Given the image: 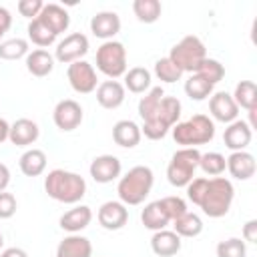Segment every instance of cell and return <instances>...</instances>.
Returning <instances> with one entry per match:
<instances>
[{
  "label": "cell",
  "mask_w": 257,
  "mask_h": 257,
  "mask_svg": "<svg viewBox=\"0 0 257 257\" xmlns=\"http://www.w3.org/2000/svg\"><path fill=\"white\" fill-rule=\"evenodd\" d=\"M46 153L40 151V149H28L22 153L20 161H18V167L22 171V175L26 177H40L44 171H46Z\"/></svg>",
  "instance_id": "obj_27"
},
{
  "label": "cell",
  "mask_w": 257,
  "mask_h": 257,
  "mask_svg": "<svg viewBox=\"0 0 257 257\" xmlns=\"http://www.w3.org/2000/svg\"><path fill=\"white\" fill-rule=\"evenodd\" d=\"M82 118H84V110H82L80 102H76L74 98L58 100L52 110V120H54L56 128L62 133H70V131L78 128Z\"/></svg>",
  "instance_id": "obj_11"
},
{
  "label": "cell",
  "mask_w": 257,
  "mask_h": 257,
  "mask_svg": "<svg viewBox=\"0 0 257 257\" xmlns=\"http://www.w3.org/2000/svg\"><path fill=\"white\" fill-rule=\"evenodd\" d=\"M181 118V100L175 96H163L151 118L143 120L141 135L149 141H161Z\"/></svg>",
  "instance_id": "obj_4"
},
{
  "label": "cell",
  "mask_w": 257,
  "mask_h": 257,
  "mask_svg": "<svg viewBox=\"0 0 257 257\" xmlns=\"http://www.w3.org/2000/svg\"><path fill=\"white\" fill-rule=\"evenodd\" d=\"M155 76L161 80V82H167V84H173L177 80H181L183 72L177 68V64L169 58V56H163L155 62Z\"/></svg>",
  "instance_id": "obj_38"
},
{
  "label": "cell",
  "mask_w": 257,
  "mask_h": 257,
  "mask_svg": "<svg viewBox=\"0 0 257 257\" xmlns=\"http://www.w3.org/2000/svg\"><path fill=\"white\" fill-rule=\"evenodd\" d=\"M96 219H98V225L102 229H106V231H118L128 221V209L120 201H106V203L100 205V209L96 213Z\"/></svg>",
  "instance_id": "obj_13"
},
{
  "label": "cell",
  "mask_w": 257,
  "mask_h": 257,
  "mask_svg": "<svg viewBox=\"0 0 257 257\" xmlns=\"http://www.w3.org/2000/svg\"><path fill=\"white\" fill-rule=\"evenodd\" d=\"M92 221V211L88 205H74L72 209H68L60 219L58 225L62 231H66L68 235L72 233H80L82 229H86Z\"/></svg>",
  "instance_id": "obj_20"
},
{
  "label": "cell",
  "mask_w": 257,
  "mask_h": 257,
  "mask_svg": "<svg viewBox=\"0 0 257 257\" xmlns=\"http://www.w3.org/2000/svg\"><path fill=\"white\" fill-rule=\"evenodd\" d=\"M217 257H247V243L239 237H229L217 243Z\"/></svg>",
  "instance_id": "obj_39"
},
{
  "label": "cell",
  "mask_w": 257,
  "mask_h": 257,
  "mask_svg": "<svg viewBox=\"0 0 257 257\" xmlns=\"http://www.w3.org/2000/svg\"><path fill=\"white\" fill-rule=\"evenodd\" d=\"M38 18H40V22H42L50 32H54L56 36L62 34V32H66L68 26H70L68 10H66L64 6H60V4H54V2L44 4V8H42V12L38 14Z\"/></svg>",
  "instance_id": "obj_18"
},
{
  "label": "cell",
  "mask_w": 257,
  "mask_h": 257,
  "mask_svg": "<svg viewBox=\"0 0 257 257\" xmlns=\"http://www.w3.org/2000/svg\"><path fill=\"white\" fill-rule=\"evenodd\" d=\"M88 173L96 183L106 185V183H112V181L120 179L122 165H120V159L114 157V155H98V157L92 159V163L88 167Z\"/></svg>",
  "instance_id": "obj_12"
},
{
  "label": "cell",
  "mask_w": 257,
  "mask_h": 257,
  "mask_svg": "<svg viewBox=\"0 0 257 257\" xmlns=\"http://www.w3.org/2000/svg\"><path fill=\"white\" fill-rule=\"evenodd\" d=\"M161 203H163V207H165V211H167V215H169L171 223L189 211V209H187V203H185V199H181V197H177V195H169V197H163V199H161Z\"/></svg>",
  "instance_id": "obj_40"
},
{
  "label": "cell",
  "mask_w": 257,
  "mask_h": 257,
  "mask_svg": "<svg viewBox=\"0 0 257 257\" xmlns=\"http://www.w3.org/2000/svg\"><path fill=\"white\" fill-rule=\"evenodd\" d=\"M8 185H10V169L4 163H0V193L6 191Z\"/></svg>",
  "instance_id": "obj_45"
},
{
  "label": "cell",
  "mask_w": 257,
  "mask_h": 257,
  "mask_svg": "<svg viewBox=\"0 0 257 257\" xmlns=\"http://www.w3.org/2000/svg\"><path fill=\"white\" fill-rule=\"evenodd\" d=\"M26 32H28V40H30L32 44H36L38 48H46V46L54 44V40H56V34L50 32V30L40 22V18L30 20Z\"/></svg>",
  "instance_id": "obj_33"
},
{
  "label": "cell",
  "mask_w": 257,
  "mask_h": 257,
  "mask_svg": "<svg viewBox=\"0 0 257 257\" xmlns=\"http://www.w3.org/2000/svg\"><path fill=\"white\" fill-rule=\"evenodd\" d=\"M141 126L131 120V118H122V120H116L114 126H112V141L114 145L122 147V149H133L141 143Z\"/></svg>",
  "instance_id": "obj_24"
},
{
  "label": "cell",
  "mask_w": 257,
  "mask_h": 257,
  "mask_svg": "<svg viewBox=\"0 0 257 257\" xmlns=\"http://www.w3.org/2000/svg\"><path fill=\"white\" fill-rule=\"evenodd\" d=\"M233 100L239 108H245V110H251L257 106V86L253 80H241L237 82L235 90H233Z\"/></svg>",
  "instance_id": "obj_30"
},
{
  "label": "cell",
  "mask_w": 257,
  "mask_h": 257,
  "mask_svg": "<svg viewBox=\"0 0 257 257\" xmlns=\"http://www.w3.org/2000/svg\"><path fill=\"white\" fill-rule=\"evenodd\" d=\"M124 96H126V90L118 80L108 78V80H102L96 86V102L106 110L118 108L124 102Z\"/></svg>",
  "instance_id": "obj_19"
},
{
  "label": "cell",
  "mask_w": 257,
  "mask_h": 257,
  "mask_svg": "<svg viewBox=\"0 0 257 257\" xmlns=\"http://www.w3.org/2000/svg\"><path fill=\"white\" fill-rule=\"evenodd\" d=\"M141 223L145 225V229H151L153 233L161 231V229H167L171 219H169L161 199L159 201H151V203L145 205V209L141 211Z\"/></svg>",
  "instance_id": "obj_25"
},
{
  "label": "cell",
  "mask_w": 257,
  "mask_h": 257,
  "mask_svg": "<svg viewBox=\"0 0 257 257\" xmlns=\"http://www.w3.org/2000/svg\"><path fill=\"white\" fill-rule=\"evenodd\" d=\"M251 139H253L251 126L247 124V120H239V118L233 120V122H229L227 128H225V133H223V143H225V147L231 153L245 151L249 147Z\"/></svg>",
  "instance_id": "obj_16"
},
{
  "label": "cell",
  "mask_w": 257,
  "mask_h": 257,
  "mask_svg": "<svg viewBox=\"0 0 257 257\" xmlns=\"http://www.w3.org/2000/svg\"><path fill=\"white\" fill-rule=\"evenodd\" d=\"M88 38L82 32H72L68 36H64L56 48H54V60L62 62V64H72L76 60H84L86 52H88Z\"/></svg>",
  "instance_id": "obj_10"
},
{
  "label": "cell",
  "mask_w": 257,
  "mask_h": 257,
  "mask_svg": "<svg viewBox=\"0 0 257 257\" xmlns=\"http://www.w3.org/2000/svg\"><path fill=\"white\" fill-rule=\"evenodd\" d=\"M26 70L36 78L48 76L54 70V56L44 48H36L26 54Z\"/></svg>",
  "instance_id": "obj_26"
},
{
  "label": "cell",
  "mask_w": 257,
  "mask_h": 257,
  "mask_svg": "<svg viewBox=\"0 0 257 257\" xmlns=\"http://www.w3.org/2000/svg\"><path fill=\"white\" fill-rule=\"evenodd\" d=\"M56 257H92V243L80 233L66 235L56 247Z\"/></svg>",
  "instance_id": "obj_22"
},
{
  "label": "cell",
  "mask_w": 257,
  "mask_h": 257,
  "mask_svg": "<svg viewBox=\"0 0 257 257\" xmlns=\"http://www.w3.org/2000/svg\"><path fill=\"white\" fill-rule=\"evenodd\" d=\"M173 139L177 145L183 147H191L197 149L199 145H207L213 141L215 137V122L213 118H209L207 114H193L191 118L177 122L173 128Z\"/></svg>",
  "instance_id": "obj_5"
},
{
  "label": "cell",
  "mask_w": 257,
  "mask_h": 257,
  "mask_svg": "<svg viewBox=\"0 0 257 257\" xmlns=\"http://www.w3.org/2000/svg\"><path fill=\"white\" fill-rule=\"evenodd\" d=\"M235 197V189L233 183L225 177H213L207 181V189L199 201V209L211 217V219H221L229 213L231 203Z\"/></svg>",
  "instance_id": "obj_3"
},
{
  "label": "cell",
  "mask_w": 257,
  "mask_h": 257,
  "mask_svg": "<svg viewBox=\"0 0 257 257\" xmlns=\"http://www.w3.org/2000/svg\"><path fill=\"white\" fill-rule=\"evenodd\" d=\"M199 169L207 175V177H221L227 169V161L221 153L217 151H209V153H203L201 159H199Z\"/></svg>",
  "instance_id": "obj_32"
},
{
  "label": "cell",
  "mask_w": 257,
  "mask_h": 257,
  "mask_svg": "<svg viewBox=\"0 0 257 257\" xmlns=\"http://www.w3.org/2000/svg\"><path fill=\"white\" fill-rule=\"evenodd\" d=\"M133 12L139 22L143 24H153L161 18L163 6L159 0H135L133 2Z\"/></svg>",
  "instance_id": "obj_31"
},
{
  "label": "cell",
  "mask_w": 257,
  "mask_h": 257,
  "mask_svg": "<svg viewBox=\"0 0 257 257\" xmlns=\"http://www.w3.org/2000/svg\"><path fill=\"white\" fill-rule=\"evenodd\" d=\"M153 183H155V175H153L151 167L137 165V167L128 169L118 179V185H116L118 201L126 207L128 205H141L149 197Z\"/></svg>",
  "instance_id": "obj_2"
},
{
  "label": "cell",
  "mask_w": 257,
  "mask_h": 257,
  "mask_svg": "<svg viewBox=\"0 0 257 257\" xmlns=\"http://www.w3.org/2000/svg\"><path fill=\"white\" fill-rule=\"evenodd\" d=\"M151 249L157 257H173L181 251V237L169 229L155 231L151 237Z\"/></svg>",
  "instance_id": "obj_23"
},
{
  "label": "cell",
  "mask_w": 257,
  "mask_h": 257,
  "mask_svg": "<svg viewBox=\"0 0 257 257\" xmlns=\"http://www.w3.org/2000/svg\"><path fill=\"white\" fill-rule=\"evenodd\" d=\"M0 257H28V253L24 249H20V247H8V249H4L0 253Z\"/></svg>",
  "instance_id": "obj_46"
},
{
  "label": "cell",
  "mask_w": 257,
  "mask_h": 257,
  "mask_svg": "<svg viewBox=\"0 0 257 257\" xmlns=\"http://www.w3.org/2000/svg\"><path fill=\"white\" fill-rule=\"evenodd\" d=\"M209 110H211V116L219 122H233L237 120L239 116V106L235 104L233 96L225 90H219V92H213L209 96Z\"/></svg>",
  "instance_id": "obj_14"
},
{
  "label": "cell",
  "mask_w": 257,
  "mask_h": 257,
  "mask_svg": "<svg viewBox=\"0 0 257 257\" xmlns=\"http://www.w3.org/2000/svg\"><path fill=\"white\" fill-rule=\"evenodd\" d=\"M225 161H227L229 175L233 179H237V181H249L257 171L255 157L251 153H247V151H235Z\"/></svg>",
  "instance_id": "obj_17"
},
{
  "label": "cell",
  "mask_w": 257,
  "mask_h": 257,
  "mask_svg": "<svg viewBox=\"0 0 257 257\" xmlns=\"http://www.w3.org/2000/svg\"><path fill=\"white\" fill-rule=\"evenodd\" d=\"M124 90L133 94H145L151 88V72L145 66H135L124 72Z\"/></svg>",
  "instance_id": "obj_28"
},
{
  "label": "cell",
  "mask_w": 257,
  "mask_h": 257,
  "mask_svg": "<svg viewBox=\"0 0 257 257\" xmlns=\"http://www.w3.org/2000/svg\"><path fill=\"white\" fill-rule=\"evenodd\" d=\"M44 191L50 199L64 203V205H76L86 195V181L72 171L64 169H52L44 177Z\"/></svg>",
  "instance_id": "obj_1"
},
{
  "label": "cell",
  "mask_w": 257,
  "mask_h": 257,
  "mask_svg": "<svg viewBox=\"0 0 257 257\" xmlns=\"http://www.w3.org/2000/svg\"><path fill=\"white\" fill-rule=\"evenodd\" d=\"M199 159H201L199 149L183 147L175 151L167 165V181L177 189L187 187L195 179V171L199 169Z\"/></svg>",
  "instance_id": "obj_6"
},
{
  "label": "cell",
  "mask_w": 257,
  "mask_h": 257,
  "mask_svg": "<svg viewBox=\"0 0 257 257\" xmlns=\"http://www.w3.org/2000/svg\"><path fill=\"white\" fill-rule=\"evenodd\" d=\"M16 8H18L20 16L34 20V18H38V14L42 12V8H44V2H42V0H20Z\"/></svg>",
  "instance_id": "obj_41"
},
{
  "label": "cell",
  "mask_w": 257,
  "mask_h": 257,
  "mask_svg": "<svg viewBox=\"0 0 257 257\" xmlns=\"http://www.w3.org/2000/svg\"><path fill=\"white\" fill-rule=\"evenodd\" d=\"M173 231L183 239H193V237H199L203 233V221L197 213H191L187 211L185 215H181L179 219L173 221Z\"/></svg>",
  "instance_id": "obj_29"
},
{
  "label": "cell",
  "mask_w": 257,
  "mask_h": 257,
  "mask_svg": "<svg viewBox=\"0 0 257 257\" xmlns=\"http://www.w3.org/2000/svg\"><path fill=\"white\" fill-rule=\"evenodd\" d=\"M28 52H30L28 40H24V38H10V40L0 42V58H2V60L26 58Z\"/></svg>",
  "instance_id": "obj_36"
},
{
  "label": "cell",
  "mask_w": 257,
  "mask_h": 257,
  "mask_svg": "<svg viewBox=\"0 0 257 257\" xmlns=\"http://www.w3.org/2000/svg\"><path fill=\"white\" fill-rule=\"evenodd\" d=\"M96 68L108 76L110 80H116L124 76L126 72V48L118 40H106L96 48Z\"/></svg>",
  "instance_id": "obj_8"
},
{
  "label": "cell",
  "mask_w": 257,
  "mask_h": 257,
  "mask_svg": "<svg viewBox=\"0 0 257 257\" xmlns=\"http://www.w3.org/2000/svg\"><path fill=\"white\" fill-rule=\"evenodd\" d=\"M163 96H165L163 86H153V88H149V90L145 92V96H141V100H139V116H141L143 120L151 118L153 112L157 110V106H159V102H161Z\"/></svg>",
  "instance_id": "obj_35"
},
{
  "label": "cell",
  "mask_w": 257,
  "mask_h": 257,
  "mask_svg": "<svg viewBox=\"0 0 257 257\" xmlns=\"http://www.w3.org/2000/svg\"><path fill=\"white\" fill-rule=\"evenodd\" d=\"M2 243H4V241H2V231H0V249H2Z\"/></svg>",
  "instance_id": "obj_48"
},
{
  "label": "cell",
  "mask_w": 257,
  "mask_h": 257,
  "mask_svg": "<svg viewBox=\"0 0 257 257\" xmlns=\"http://www.w3.org/2000/svg\"><path fill=\"white\" fill-rule=\"evenodd\" d=\"M243 241L245 243H257V219H249L245 225H243Z\"/></svg>",
  "instance_id": "obj_43"
},
{
  "label": "cell",
  "mask_w": 257,
  "mask_h": 257,
  "mask_svg": "<svg viewBox=\"0 0 257 257\" xmlns=\"http://www.w3.org/2000/svg\"><path fill=\"white\" fill-rule=\"evenodd\" d=\"M169 58L177 64V68L181 72H195L199 68V64L207 58V48L203 44V40L199 36H185L181 38L169 52Z\"/></svg>",
  "instance_id": "obj_7"
},
{
  "label": "cell",
  "mask_w": 257,
  "mask_h": 257,
  "mask_svg": "<svg viewBox=\"0 0 257 257\" xmlns=\"http://www.w3.org/2000/svg\"><path fill=\"white\" fill-rule=\"evenodd\" d=\"M90 32L96 38L114 40V36L120 32V18L112 10H100L90 18Z\"/></svg>",
  "instance_id": "obj_15"
},
{
  "label": "cell",
  "mask_w": 257,
  "mask_h": 257,
  "mask_svg": "<svg viewBox=\"0 0 257 257\" xmlns=\"http://www.w3.org/2000/svg\"><path fill=\"white\" fill-rule=\"evenodd\" d=\"M193 74H199L201 78H205L209 84L215 86L217 82L223 80V76H225V66H223L219 60H215V58H205Z\"/></svg>",
  "instance_id": "obj_37"
},
{
  "label": "cell",
  "mask_w": 257,
  "mask_h": 257,
  "mask_svg": "<svg viewBox=\"0 0 257 257\" xmlns=\"http://www.w3.org/2000/svg\"><path fill=\"white\" fill-rule=\"evenodd\" d=\"M16 209H18L16 197H14L12 193L2 191V193H0V219H10V217H14Z\"/></svg>",
  "instance_id": "obj_42"
},
{
  "label": "cell",
  "mask_w": 257,
  "mask_h": 257,
  "mask_svg": "<svg viewBox=\"0 0 257 257\" xmlns=\"http://www.w3.org/2000/svg\"><path fill=\"white\" fill-rule=\"evenodd\" d=\"M66 78L68 84L74 92L78 94H90L96 90L98 86V78H96V70L90 62L86 60H76L72 64H68L66 68Z\"/></svg>",
  "instance_id": "obj_9"
},
{
  "label": "cell",
  "mask_w": 257,
  "mask_h": 257,
  "mask_svg": "<svg viewBox=\"0 0 257 257\" xmlns=\"http://www.w3.org/2000/svg\"><path fill=\"white\" fill-rule=\"evenodd\" d=\"M8 135H10V122L0 116V145L4 141H8Z\"/></svg>",
  "instance_id": "obj_47"
},
{
  "label": "cell",
  "mask_w": 257,
  "mask_h": 257,
  "mask_svg": "<svg viewBox=\"0 0 257 257\" xmlns=\"http://www.w3.org/2000/svg\"><path fill=\"white\" fill-rule=\"evenodd\" d=\"M38 137H40V128L30 118H18L10 124L8 141L16 147H30L38 141Z\"/></svg>",
  "instance_id": "obj_21"
},
{
  "label": "cell",
  "mask_w": 257,
  "mask_h": 257,
  "mask_svg": "<svg viewBox=\"0 0 257 257\" xmlns=\"http://www.w3.org/2000/svg\"><path fill=\"white\" fill-rule=\"evenodd\" d=\"M185 94L191 100H205V98H209L213 94V84H209L199 74H191L185 80Z\"/></svg>",
  "instance_id": "obj_34"
},
{
  "label": "cell",
  "mask_w": 257,
  "mask_h": 257,
  "mask_svg": "<svg viewBox=\"0 0 257 257\" xmlns=\"http://www.w3.org/2000/svg\"><path fill=\"white\" fill-rule=\"evenodd\" d=\"M10 26H12V14L8 8L0 6V38L10 30Z\"/></svg>",
  "instance_id": "obj_44"
}]
</instances>
